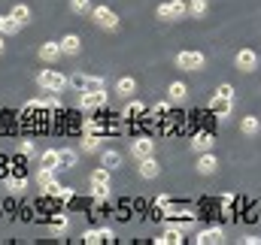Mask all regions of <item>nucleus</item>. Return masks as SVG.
<instances>
[{
  "instance_id": "f257e3e1",
  "label": "nucleus",
  "mask_w": 261,
  "mask_h": 245,
  "mask_svg": "<svg viewBox=\"0 0 261 245\" xmlns=\"http://www.w3.org/2000/svg\"><path fill=\"white\" fill-rule=\"evenodd\" d=\"M37 82H40V88H46L49 94H58V91H64L67 85H70V79H67L64 73H58V70H43V73L37 76Z\"/></svg>"
},
{
  "instance_id": "f03ea898",
  "label": "nucleus",
  "mask_w": 261,
  "mask_h": 245,
  "mask_svg": "<svg viewBox=\"0 0 261 245\" xmlns=\"http://www.w3.org/2000/svg\"><path fill=\"white\" fill-rule=\"evenodd\" d=\"M155 15H158L161 21H179V18L189 15V6H186V0H170V3H161V6L155 9Z\"/></svg>"
},
{
  "instance_id": "7ed1b4c3",
  "label": "nucleus",
  "mask_w": 261,
  "mask_h": 245,
  "mask_svg": "<svg viewBox=\"0 0 261 245\" xmlns=\"http://www.w3.org/2000/svg\"><path fill=\"white\" fill-rule=\"evenodd\" d=\"M91 18H94V24L103 27V30H116V27H119V15H116L110 6H94V9H91Z\"/></svg>"
},
{
  "instance_id": "20e7f679",
  "label": "nucleus",
  "mask_w": 261,
  "mask_h": 245,
  "mask_svg": "<svg viewBox=\"0 0 261 245\" xmlns=\"http://www.w3.org/2000/svg\"><path fill=\"white\" fill-rule=\"evenodd\" d=\"M206 109H210V115H216V118H228V115L234 112V100H231V97H219V94H213Z\"/></svg>"
},
{
  "instance_id": "39448f33",
  "label": "nucleus",
  "mask_w": 261,
  "mask_h": 245,
  "mask_svg": "<svg viewBox=\"0 0 261 245\" xmlns=\"http://www.w3.org/2000/svg\"><path fill=\"white\" fill-rule=\"evenodd\" d=\"M234 64H237V70L252 73V70H258V55H255L252 49H240V52L234 55Z\"/></svg>"
},
{
  "instance_id": "423d86ee",
  "label": "nucleus",
  "mask_w": 261,
  "mask_h": 245,
  "mask_svg": "<svg viewBox=\"0 0 261 245\" xmlns=\"http://www.w3.org/2000/svg\"><path fill=\"white\" fill-rule=\"evenodd\" d=\"M203 64H206V58L200 52H179L176 55V67H182V70H203Z\"/></svg>"
},
{
  "instance_id": "0eeeda50",
  "label": "nucleus",
  "mask_w": 261,
  "mask_h": 245,
  "mask_svg": "<svg viewBox=\"0 0 261 245\" xmlns=\"http://www.w3.org/2000/svg\"><path fill=\"white\" fill-rule=\"evenodd\" d=\"M152 151H155V142H152L149 136H137V139L130 142V155H134L137 161H143V158H152Z\"/></svg>"
},
{
  "instance_id": "6e6552de",
  "label": "nucleus",
  "mask_w": 261,
  "mask_h": 245,
  "mask_svg": "<svg viewBox=\"0 0 261 245\" xmlns=\"http://www.w3.org/2000/svg\"><path fill=\"white\" fill-rule=\"evenodd\" d=\"M222 239H225V230H222V227H203L195 236L197 245H219Z\"/></svg>"
},
{
  "instance_id": "1a4fd4ad",
  "label": "nucleus",
  "mask_w": 261,
  "mask_h": 245,
  "mask_svg": "<svg viewBox=\"0 0 261 245\" xmlns=\"http://www.w3.org/2000/svg\"><path fill=\"white\" fill-rule=\"evenodd\" d=\"M79 103H82V109H97L107 103V91H82Z\"/></svg>"
},
{
  "instance_id": "9d476101",
  "label": "nucleus",
  "mask_w": 261,
  "mask_h": 245,
  "mask_svg": "<svg viewBox=\"0 0 261 245\" xmlns=\"http://www.w3.org/2000/svg\"><path fill=\"white\" fill-rule=\"evenodd\" d=\"M155 242L158 245H182L186 242V230H182V227H167Z\"/></svg>"
},
{
  "instance_id": "9b49d317",
  "label": "nucleus",
  "mask_w": 261,
  "mask_h": 245,
  "mask_svg": "<svg viewBox=\"0 0 261 245\" xmlns=\"http://www.w3.org/2000/svg\"><path fill=\"white\" fill-rule=\"evenodd\" d=\"M213 145H216V136L210 133V130H200V133H195V139H192V148L195 151H213Z\"/></svg>"
},
{
  "instance_id": "f8f14e48",
  "label": "nucleus",
  "mask_w": 261,
  "mask_h": 245,
  "mask_svg": "<svg viewBox=\"0 0 261 245\" xmlns=\"http://www.w3.org/2000/svg\"><path fill=\"white\" fill-rule=\"evenodd\" d=\"M61 55H64V52H61V43H52V40H49V43H43V46H40V61L55 64Z\"/></svg>"
},
{
  "instance_id": "ddd939ff",
  "label": "nucleus",
  "mask_w": 261,
  "mask_h": 245,
  "mask_svg": "<svg viewBox=\"0 0 261 245\" xmlns=\"http://www.w3.org/2000/svg\"><path fill=\"white\" fill-rule=\"evenodd\" d=\"M216 167H219V161L213 158V151H203V155L197 158V173H200V176H213Z\"/></svg>"
},
{
  "instance_id": "4468645a",
  "label": "nucleus",
  "mask_w": 261,
  "mask_h": 245,
  "mask_svg": "<svg viewBox=\"0 0 261 245\" xmlns=\"http://www.w3.org/2000/svg\"><path fill=\"white\" fill-rule=\"evenodd\" d=\"M40 167H49V170H61V148H49L40 155Z\"/></svg>"
},
{
  "instance_id": "2eb2a0df",
  "label": "nucleus",
  "mask_w": 261,
  "mask_h": 245,
  "mask_svg": "<svg viewBox=\"0 0 261 245\" xmlns=\"http://www.w3.org/2000/svg\"><path fill=\"white\" fill-rule=\"evenodd\" d=\"M158 173H161V164H158L155 158H143V161H140V176H143V179H155Z\"/></svg>"
},
{
  "instance_id": "dca6fc26",
  "label": "nucleus",
  "mask_w": 261,
  "mask_h": 245,
  "mask_svg": "<svg viewBox=\"0 0 261 245\" xmlns=\"http://www.w3.org/2000/svg\"><path fill=\"white\" fill-rule=\"evenodd\" d=\"M100 164H103L107 170H119V167H122V155H119L116 148H110V151L100 155Z\"/></svg>"
},
{
  "instance_id": "f3484780",
  "label": "nucleus",
  "mask_w": 261,
  "mask_h": 245,
  "mask_svg": "<svg viewBox=\"0 0 261 245\" xmlns=\"http://www.w3.org/2000/svg\"><path fill=\"white\" fill-rule=\"evenodd\" d=\"M79 49H82V40H79L76 34H67L64 40H61V52H64V55H76Z\"/></svg>"
},
{
  "instance_id": "a211bd4d",
  "label": "nucleus",
  "mask_w": 261,
  "mask_h": 245,
  "mask_svg": "<svg viewBox=\"0 0 261 245\" xmlns=\"http://www.w3.org/2000/svg\"><path fill=\"white\" fill-rule=\"evenodd\" d=\"M137 91V79H130V76H122L119 82H116V94H122V97H130Z\"/></svg>"
},
{
  "instance_id": "6ab92c4d",
  "label": "nucleus",
  "mask_w": 261,
  "mask_h": 245,
  "mask_svg": "<svg viewBox=\"0 0 261 245\" xmlns=\"http://www.w3.org/2000/svg\"><path fill=\"white\" fill-rule=\"evenodd\" d=\"M6 188H9L12 194H21V191L28 188V179H24L21 173H9V176H6Z\"/></svg>"
},
{
  "instance_id": "aec40b11",
  "label": "nucleus",
  "mask_w": 261,
  "mask_h": 245,
  "mask_svg": "<svg viewBox=\"0 0 261 245\" xmlns=\"http://www.w3.org/2000/svg\"><path fill=\"white\" fill-rule=\"evenodd\" d=\"M240 130H243L246 136H258L261 133V121L255 118V115H246V118L240 121Z\"/></svg>"
},
{
  "instance_id": "412c9836",
  "label": "nucleus",
  "mask_w": 261,
  "mask_h": 245,
  "mask_svg": "<svg viewBox=\"0 0 261 245\" xmlns=\"http://www.w3.org/2000/svg\"><path fill=\"white\" fill-rule=\"evenodd\" d=\"M79 148H82V151H88V155H91V151H97V148H100V136H97V133H85V136H82V142H79Z\"/></svg>"
},
{
  "instance_id": "4be33fe9",
  "label": "nucleus",
  "mask_w": 261,
  "mask_h": 245,
  "mask_svg": "<svg viewBox=\"0 0 261 245\" xmlns=\"http://www.w3.org/2000/svg\"><path fill=\"white\" fill-rule=\"evenodd\" d=\"M9 15H12V18H15V21H18V24H28V21H31V9H28V6H24V3H15V6H12V12H9Z\"/></svg>"
},
{
  "instance_id": "5701e85b",
  "label": "nucleus",
  "mask_w": 261,
  "mask_h": 245,
  "mask_svg": "<svg viewBox=\"0 0 261 245\" xmlns=\"http://www.w3.org/2000/svg\"><path fill=\"white\" fill-rule=\"evenodd\" d=\"M167 94H170V100H186L189 97V88H186V82H170Z\"/></svg>"
},
{
  "instance_id": "b1692460",
  "label": "nucleus",
  "mask_w": 261,
  "mask_h": 245,
  "mask_svg": "<svg viewBox=\"0 0 261 245\" xmlns=\"http://www.w3.org/2000/svg\"><path fill=\"white\" fill-rule=\"evenodd\" d=\"M52 182H55V170L40 167V173H37V185H40V191H43V188H49Z\"/></svg>"
},
{
  "instance_id": "393cba45",
  "label": "nucleus",
  "mask_w": 261,
  "mask_h": 245,
  "mask_svg": "<svg viewBox=\"0 0 261 245\" xmlns=\"http://www.w3.org/2000/svg\"><path fill=\"white\" fill-rule=\"evenodd\" d=\"M143 112H146V106H143V103L137 100V103H128V106H125V112H122V115H125L128 121H134V118H140Z\"/></svg>"
},
{
  "instance_id": "a878e982",
  "label": "nucleus",
  "mask_w": 261,
  "mask_h": 245,
  "mask_svg": "<svg viewBox=\"0 0 261 245\" xmlns=\"http://www.w3.org/2000/svg\"><path fill=\"white\" fill-rule=\"evenodd\" d=\"M110 173H113V170H107V167L100 164V167L91 173V185H110Z\"/></svg>"
},
{
  "instance_id": "bb28decb",
  "label": "nucleus",
  "mask_w": 261,
  "mask_h": 245,
  "mask_svg": "<svg viewBox=\"0 0 261 245\" xmlns=\"http://www.w3.org/2000/svg\"><path fill=\"white\" fill-rule=\"evenodd\" d=\"M85 91H107V82L100 76H85Z\"/></svg>"
},
{
  "instance_id": "cd10ccee",
  "label": "nucleus",
  "mask_w": 261,
  "mask_h": 245,
  "mask_svg": "<svg viewBox=\"0 0 261 245\" xmlns=\"http://www.w3.org/2000/svg\"><path fill=\"white\" fill-rule=\"evenodd\" d=\"M70 9H73L76 15H88L94 6H91V0H70Z\"/></svg>"
},
{
  "instance_id": "c85d7f7f",
  "label": "nucleus",
  "mask_w": 261,
  "mask_h": 245,
  "mask_svg": "<svg viewBox=\"0 0 261 245\" xmlns=\"http://www.w3.org/2000/svg\"><path fill=\"white\" fill-rule=\"evenodd\" d=\"M76 167V151L73 148H61V170H73Z\"/></svg>"
},
{
  "instance_id": "c756f323",
  "label": "nucleus",
  "mask_w": 261,
  "mask_h": 245,
  "mask_svg": "<svg viewBox=\"0 0 261 245\" xmlns=\"http://www.w3.org/2000/svg\"><path fill=\"white\" fill-rule=\"evenodd\" d=\"M52 236H61V233H67V218L64 215H55V224H52V230H49Z\"/></svg>"
},
{
  "instance_id": "7c9ffc66",
  "label": "nucleus",
  "mask_w": 261,
  "mask_h": 245,
  "mask_svg": "<svg viewBox=\"0 0 261 245\" xmlns=\"http://www.w3.org/2000/svg\"><path fill=\"white\" fill-rule=\"evenodd\" d=\"M82 242L85 245H100L103 236H100V230H85V233H82Z\"/></svg>"
},
{
  "instance_id": "2f4dec72",
  "label": "nucleus",
  "mask_w": 261,
  "mask_h": 245,
  "mask_svg": "<svg viewBox=\"0 0 261 245\" xmlns=\"http://www.w3.org/2000/svg\"><path fill=\"white\" fill-rule=\"evenodd\" d=\"M189 15H195V18L206 15V0H192V6H189Z\"/></svg>"
},
{
  "instance_id": "473e14b6",
  "label": "nucleus",
  "mask_w": 261,
  "mask_h": 245,
  "mask_svg": "<svg viewBox=\"0 0 261 245\" xmlns=\"http://www.w3.org/2000/svg\"><path fill=\"white\" fill-rule=\"evenodd\" d=\"M91 197L94 200H107L110 197V185H91Z\"/></svg>"
},
{
  "instance_id": "72a5a7b5",
  "label": "nucleus",
  "mask_w": 261,
  "mask_h": 245,
  "mask_svg": "<svg viewBox=\"0 0 261 245\" xmlns=\"http://www.w3.org/2000/svg\"><path fill=\"white\" fill-rule=\"evenodd\" d=\"M21 27H24V24H18L12 15H6V27H3V34H18Z\"/></svg>"
},
{
  "instance_id": "f704fd0d",
  "label": "nucleus",
  "mask_w": 261,
  "mask_h": 245,
  "mask_svg": "<svg viewBox=\"0 0 261 245\" xmlns=\"http://www.w3.org/2000/svg\"><path fill=\"white\" fill-rule=\"evenodd\" d=\"M70 88H76V91H85V76H82V73L70 76Z\"/></svg>"
},
{
  "instance_id": "c9c22d12",
  "label": "nucleus",
  "mask_w": 261,
  "mask_h": 245,
  "mask_svg": "<svg viewBox=\"0 0 261 245\" xmlns=\"http://www.w3.org/2000/svg\"><path fill=\"white\" fill-rule=\"evenodd\" d=\"M216 94H219V97H231V100H234V85H228V82H222V85L216 88Z\"/></svg>"
},
{
  "instance_id": "e433bc0d",
  "label": "nucleus",
  "mask_w": 261,
  "mask_h": 245,
  "mask_svg": "<svg viewBox=\"0 0 261 245\" xmlns=\"http://www.w3.org/2000/svg\"><path fill=\"white\" fill-rule=\"evenodd\" d=\"M152 112H155V115H167V112H170V103H164V100H158V103L152 106Z\"/></svg>"
},
{
  "instance_id": "4c0bfd02",
  "label": "nucleus",
  "mask_w": 261,
  "mask_h": 245,
  "mask_svg": "<svg viewBox=\"0 0 261 245\" xmlns=\"http://www.w3.org/2000/svg\"><path fill=\"white\" fill-rule=\"evenodd\" d=\"M9 173H12V167H9V161H3V158H0V179H6Z\"/></svg>"
},
{
  "instance_id": "58836bf2",
  "label": "nucleus",
  "mask_w": 261,
  "mask_h": 245,
  "mask_svg": "<svg viewBox=\"0 0 261 245\" xmlns=\"http://www.w3.org/2000/svg\"><path fill=\"white\" fill-rule=\"evenodd\" d=\"M21 155H34V142H31V139L21 142Z\"/></svg>"
},
{
  "instance_id": "ea45409f",
  "label": "nucleus",
  "mask_w": 261,
  "mask_h": 245,
  "mask_svg": "<svg viewBox=\"0 0 261 245\" xmlns=\"http://www.w3.org/2000/svg\"><path fill=\"white\" fill-rule=\"evenodd\" d=\"M240 242H243V245H261V236H243Z\"/></svg>"
},
{
  "instance_id": "a19ab883",
  "label": "nucleus",
  "mask_w": 261,
  "mask_h": 245,
  "mask_svg": "<svg viewBox=\"0 0 261 245\" xmlns=\"http://www.w3.org/2000/svg\"><path fill=\"white\" fill-rule=\"evenodd\" d=\"M100 236H103V242H116V233L113 230H100Z\"/></svg>"
},
{
  "instance_id": "79ce46f5",
  "label": "nucleus",
  "mask_w": 261,
  "mask_h": 245,
  "mask_svg": "<svg viewBox=\"0 0 261 245\" xmlns=\"http://www.w3.org/2000/svg\"><path fill=\"white\" fill-rule=\"evenodd\" d=\"M3 27H6V15H0V34H3Z\"/></svg>"
},
{
  "instance_id": "37998d69",
  "label": "nucleus",
  "mask_w": 261,
  "mask_h": 245,
  "mask_svg": "<svg viewBox=\"0 0 261 245\" xmlns=\"http://www.w3.org/2000/svg\"><path fill=\"white\" fill-rule=\"evenodd\" d=\"M3 49H6V43H3V37H0V52H3Z\"/></svg>"
}]
</instances>
